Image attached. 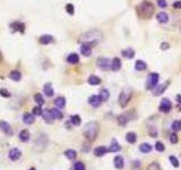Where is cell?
Segmentation results:
<instances>
[{
	"mask_svg": "<svg viewBox=\"0 0 181 170\" xmlns=\"http://www.w3.org/2000/svg\"><path fill=\"white\" fill-rule=\"evenodd\" d=\"M102 36H103V34L98 31V30H90V31L84 33L80 36L79 41L82 43L88 44V45H90L93 48V47H95L96 44H98L102 41Z\"/></svg>",
	"mask_w": 181,
	"mask_h": 170,
	"instance_id": "obj_1",
	"label": "cell"
},
{
	"mask_svg": "<svg viewBox=\"0 0 181 170\" xmlns=\"http://www.w3.org/2000/svg\"><path fill=\"white\" fill-rule=\"evenodd\" d=\"M136 12L138 17H140L142 19H149L154 14V6L152 2L144 0L136 7Z\"/></svg>",
	"mask_w": 181,
	"mask_h": 170,
	"instance_id": "obj_2",
	"label": "cell"
},
{
	"mask_svg": "<svg viewBox=\"0 0 181 170\" xmlns=\"http://www.w3.org/2000/svg\"><path fill=\"white\" fill-rule=\"evenodd\" d=\"M98 131H100L98 123L97 121H90L85 125L83 135L88 142H93V141L96 139L97 135H98Z\"/></svg>",
	"mask_w": 181,
	"mask_h": 170,
	"instance_id": "obj_3",
	"label": "cell"
},
{
	"mask_svg": "<svg viewBox=\"0 0 181 170\" xmlns=\"http://www.w3.org/2000/svg\"><path fill=\"white\" fill-rule=\"evenodd\" d=\"M159 80H160V75L157 73H151L146 80V85H145L146 90H154L159 84Z\"/></svg>",
	"mask_w": 181,
	"mask_h": 170,
	"instance_id": "obj_4",
	"label": "cell"
},
{
	"mask_svg": "<svg viewBox=\"0 0 181 170\" xmlns=\"http://www.w3.org/2000/svg\"><path fill=\"white\" fill-rule=\"evenodd\" d=\"M130 99H131V92L130 90H123L122 92L119 94L118 98V103L121 108H126L127 104L129 103Z\"/></svg>",
	"mask_w": 181,
	"mask_h": 170,
	"instance_id": "obj_5",
	"label": "cell"
},
{
	"mask_svg": "<svg viewBox=\"0 0 181 170\" xmlns=\"http://www.w3.org/2000/svg\"><path fill=\"white\" fill-rule=\"evenodd\" d=\"M111 61L112 60L105 58V57H100L96 60V66L101 70H109L111 69Z\"/></svg>",
	"mask_w": 181,
	"mask_h": 170,
	"instance_id": "obj_6",
	"label": "cell"
},
{
	"mask_svg": "<svg viewBox=\"0 0 181 170\" xmlns=\"http://www.w3.org/2000/svg\"><path fill=\"white\" fill-rule=\"evenodd\" d=\"M134 118H135V112H134V111L125 112V113H122V115L119 116V118H118V123H119V125L125 126V125H127L128 121L132 120Z\"/></svg>",
	"mask_w": 181,
	"mask_h": 170,
	"instance_id": "obj_7",
	"label": "cell"
},
{
	"mask_svg": "<svg viewBox=\"0 0 181 170\" xmlns=\"http://www.w3.org/2000/svg\"><path fill=\"white\" fill-rule=\"evenodd\" d=\"M159 109H160L161 112H165V113L170 112L171 109H172V103H171V101L169 100V99H167V98H165V99H162Z\"/></svg>",
	"mask_w": 181,
	"mask_h": 170,
	"instance_id": "obj_8",
	"label": "cell"
},
{
	"mask_svg": "<svg viewBox=\"0 0 181 170\" xmlns=\"http://www.w3.org/2000/svg\"><path fill=\"white\" fill-rule=\"evenodd\" d=\"M0 131H2L7 136H13L14 135V131L12 126L5 120H0Z\"/></svg>",
	"mask_w": 181,
	"mask_h": 170,
	"instance_id": "obj_9",
	"label": "cell"
},
{
	"mask_svg": "<svg viewBox=\"0 0 181 170\" xmlns=\"http://www.w3.org/2000/svg\"><path fill=\"white\" fill-rule=\"evenodd\" d=\"M8 157L12 161H18L20 158H22V151L17 147H14L12 150H9L8 153Z\"/></svg>",
	"mask_w": 181,
	"mask_h": 170,
	"instance_id": "obj_10",
	"label": "cell"
},
{
	"mask_svg": "<svg viewBox=\"0 0 181 170\" xmlns=\"http://www.w3.org/2000/svg\"><path fill=\"white\" fill-rule=\"evenodd\" d=\"M108 152H109V149H108V147H105V146H97V147H95V149H94L93 153H94V155H95V157L100 158V157H103V155H105Z\"/></svg>",
	"mask_w": 181,
	"mask_h": 170,
	"instance_id": "obj_11",
	"label": "cell"
},
{
	"mask_svg": "<svg viewBox=\"0 0 181 170\" xmlns=\"http://www.w3.org/2000/svg\"><path fill=\"white\" fill-rule=\"evenodd\" d=\"M101 99H100V96L98 95H90V98H88V103H90V106L93 108H97L100 104H101Z\"/></svg>",
	"mask_w": 181,
	"mask_h": 170,
	"instance_id": "obj_12",
	"label": "cell"
},
{
	"mask_svg": "<svg viewBox=\"0 0 181 170\" xmlns=\"http://www.w3.org/2000/svg\"><path fill=\"white\" fill-rule=\"evenodd\" d=\"M35 116L33 115V113H30V112H25L23 115V121H24V124L25 125H32L33 123H34V118Z\"/></svg>",
	"mask_w": 181,
	"mask_h": 170,
	"instance_id": "obj_13",
	"label": "cell"
},
{
	"mask_svg": "<svg viewBox=\"0 0 181 170\" xmlns=\"http://www.w3.org/2000/svg\"><path fill=\"white\" fill-rule=\"evenodd\" d=\"M43 92H44V94L46 95L48 98H52V96H53L54 91H53V88H52L51 83H46V84H44V86H43Z\"/></svg>",
	"mask_w": 181,
	"mask_h": 170,
	"instance_id": "obj_14",
	"label": "cell"
},
{
	"mask_svg": "<svg viewBox=\"0 0 181 170\" xmlns=\"http://www.w3.org/2000/svg\"><path fill=\"white\" fill-rule=\"evenodd\" d=\"M80 52L85 57H90L92 55V47L86 43H82L80 45Z\"/></svg>",
	"mask_w": 181,
	"mask_h": 170,
	"instance_id": "obj_15",
	"label": "cell"
},
{
	"mask_svg": "<svg viewBox=\"0 0 181 170\" xmlns=\"http://www.w3.org/2000/svg\"><path fill=\"white\" fill-rule=\"evenodd\" d=\"M54 40L52 38L51 35H49V34H44V35H42V36H40L39 39V42L41 44H43V45H48V44L52 43Z\"/></svg>",
	"mask_w": 181,
	"mask_h": 170,
	"instance_id": "obj_16",
	"label": "cell"
},
{
	"mask_svg": "<svg viewBox=\"0 0 181 170\" xmlns=\"http://www.w3.org/2000/svg\"><path fill=\"white\" fill-rule=\"evenodd\" d=\"M18 137H20V139L22 142L26 143V142H28L30 139H31V134H30V132H28L27 129H23V131H20V134H18Z\"/></svg>",
	"mask_w": 181,
	"mask_h": 170,
	"instance_id": "obj_17",
	"label": "cell"
},
{
	"mask_svg": "<svg viewBox=\"0 0 181 170\" xmlns=\"http://www.w3.org/2000/svg\"><path fill=\"white\" fill-rule=\"evenodd\" d=\"M120 68H121V60H120L118 57L113 58L112 61H111V70H113V72H118Z\"/></svg>",
	"mask_w": 181,
	"mask_h": 170,
	"instance_id": "obj_18",
	"label": "cell"
},
{
	"mask_svg": "<svg viewBox=\"0 0 181 170\" xmlns=\"http://www.w3.org/2000/svg\"><path fill=\"white\" fill-rule=\"evenodd\" d=\"M113 163H114V167L117 169H122L125 167V161H123V158L121 155H117L113 159Z\"/></svg>",
	"mask_w": 181,
	"mask_h": 170,
	"instance_id": "obj_19",
	"label": "cell"
},
{
	"mask_svg": "<svg viewBox=\"0 0 181 170\" xmlns=\"http://www.w3.org/2000/svg\"><path fill=\"white\" fill-rule=\"evenodd\" d=\"M170 85V81H168L167 83H164V84H162V85H159V86H156L155 88V92H154V95H161L164 93V91L168 88V86Z\"/></svg>",
	"mask_w": 181,
	"mask_h": 170,
	"instance_id": "obj_20",
	"label": "cell"
},
{
	"mask_svg": "<svg viewBox=\"0 0 181 170\" xmlns=\"http://www.w3.org/2000/svg\"><path fill=\"white\" fill-rule=\"evenodd\" d=\"M9 78L15 81V82H20V80H22V73H20V70H12L9 73Z\"/></svg>",
	"mask_w": 181,
	"mask_h": 170,
	"instance_id": "obj_21",
	"label": "cell"
},
{
	"mask_svg": "<svg viewBox=\"0 0 181 170\" xmlns=\"http://www.w3.org/2000/svg\"><path fill=\"white\" fill-rule=\"evenodd\" d=\"M156 18H157V22H159V23H161V24H165V23H168L169 16H168V14H167V13L161 12V13L157 14Z\"/></svg>",
	"mask_w": 181,
	"mask_h": 170,
	"instance_id": "obj_22",
	"label": "cell"
},
{
	"mask_svg": "<svg viewBox=\"0 0 181 170\" xmlns=\"http://www.w3.org/2000/svg\"><path fill=\"white\" fill-rule=\"evenodd\" d=\"M42 116H43V119H44V121H45V123H48V124H52V123L54 121V118H53L52 113L50 112V110H45L44 112L42 113Z\"/></svg>",
	"mask_w": 181,
	"mask_h": 170,
	"instance_id": "obj_23",
	"label": "cell"
},
{
	"mask_svg": "<svg viewBox=\"0 0 181 170\" xmlns=\"http://www.w3.org/2000/svg\"><path fill=\"white\" fill-rule=\"evenodd\" d=\"M67 61H68V63H71V65H76V63H79V56L77 53H70L69 56L67 57Z\"/></svg>",
	"mask_w": 181,
	"mask_h": 170,
	"instance_id": "obj_24",
	"label": "cell"
},
{
	"mask_svg": "<svg viewBox=\"0 0 181 170\" xmlns=\"http://www.w3.org/2000/svg\"><path fill=\"white\" fill-rule=\"evenodd\" d=\"M121 53H122L123 57H126V58H128V59H132V58L135 57V50H134L132 48H127V49H125V50L121 51Z\"/></svg>",
	"mask_w": 181,
	"mask_h": 170,
	"instance_id": "obj_25",
	"label": "cell"
},
{
	"mask_svg": "<svg viewBox=\"0 0 181 170\" xmlns=\"http://www.w3.org/2000/svg\"><path fill=\"white\" fill-rule=\"evenodd\" d=\"M98 96H100V99H101L102 102H105V101L109 100V98H110V92H109L106 88H102V90L100 91Z\"/></svg>",
	"mask_w": 181,
	"mask_h": 170,
	"instance_id": "obj_26",
	"label": "cell"
},
{
	"mask_svg": "<svg viewBox=\"0 0 181 170\" xmlns=\"http://www.w3.org/2000/svg\"><path fill=\"white\" fill-rule=\"evenodd\" d=\"M147 68V63H145L144 60H137L135 63V69L138 72H143Z\"/></svg>",
	"mask_w": 181,
	"mask_h": 170,
	"instance_id": "obj_27",
	"label": "cell"
},
{
	"mask_svg": "<svg viewBox=\"0 0 181 170\" xmlns=\"http://www.w3.org/2000/svg\"><path fill=\"white\" fill-rule=\"evenodd\" d=\"M65 157L68 159V160H75L76 157H77V152L72 149H68L65 151Z\"/></svg>",
	"mask_w": 181,
	"mask_h": 170,
	"instance_id": "obj_28",
	"label": "cell"
},
{
	"mask_svg": "<svg viewBox=\"0 0 181 170\" xmlns=\"http://www.w3.org/2000/svg\"><path fill=\"white\" fill-rule=\"evenodd\" d=\"M88 84L90 85H100L101 84V78L100 77H97L96 75H90V77H88Z\"/></svg>",
	"mask_w": 181,
	"mask_h": 170,
	"instance_id": "obj_29",
	"label": "cell"
},
{
	"mask_svg": "<svg viewBox=\"0 0 181 170\" xmlns=\"http://www.w3.org/2000/svg\"><path fill=\"white\" fill-rule=\"evenodd\" d=\"M126 141L130 143V144H134L136 143V141H137V135H136L134 132H130V133H127V135H126Z\"/></svg>",
	"mask_w": 181,
	"mask_h": 170,
	"instance_id": "obj_30",
	"label": "cell"
},
{
	"mask_svg": "<svg viewBox=\"0 0 181 170\" xmlns=\"http://www.w3.org/2000/svg\"><path fill=\"white\" fill-rule=\"evenodd\" d=\"M50 112L52 113V116H53L54 119L60 120L64 118V115H62V112H61L59 109H54V108H53V109H50Z\"/></svg>",
	"mask_w": 181,
	"mask_h": 170,
	"instance_id": "obj_31",
	"label": "cell"
},
{
	"mask_svg": "<svg viewBox=\"0 0 181 170\" xmlns=\"http://www.w3.org/2000/svg\"><path fill=\"white\" fill-rule=\"evenodd\" d=\"M152 145L148 144V143H143V144L139 145V151L143 152V153H149L152 151Z\"/></svg>",
	"mask_w": 181,
	"mask_h": 170,
	"instance_id": "obj_32",
	"label": "cell"
},
{
	"mask_svg": "<svg viewBox=\"0 0 181 170\" xmlns=\"http://www.w3.org/2000/svg\"><path fill=\"white\" fill-rule=\"evenodd\" d=\"M70 123L74 126H79L82 124V118L78 115H72L70 117Z\"/></svg>",
	"mask_w": 181,
	"mask_h": 170,
	"instance_id": "obj_33",
	"label": "cell"
},
{
	"mask_svg": "<svg viewBox=\"0 0 181 170\" xmlns=\"http://www.w3.org/2000/svg\"><path fill=\"white\" fill-rule=\"evenodd\" d=\"M54 104H56L58 108H60V109H62V108H65V106H66V99L64 96H59V98H57V99L54 100Z\"/></svg>",
	"mask_w": 181,
	"mask_h": 170,
	"instance_id": "obj_34",
	"label": "cell"
},
{
	"mask_svg": "<svg viewBox=\"0 0 181 170\" xmlns=\"http://www.w3.org/2000/svg\"><path fill=\"white\" fill-rule=\"evenodd\" d=\"M120 150H121V146L117 143L116 139H113L110 145V147H109V152H119Z\"/></svg>",
	"mask_w": 181,
	"mask_h": 170,
	"instance_id": "obj_35",
	"label": "cell"
},
{
	"mask_svg": "<svg viewBox=\"0 0 181 170\" xmlns=\"http://www.w3.org/2000/svg\"><path fill=\"white\" fill-rule=\"evenodd\" d=\"M171 129H172L174 133L181 131V120H174V121L171 124Z\"/></svg>",
	"mask_w": 181,
	"mask_h": 170,
	"instance_id": "obj_36",
	"label": "cell"
},
{
	"mask_svg": "<svg viewBox=\"0 0 181 170\" xmlns=\"http://www.w3.org/2000/svg\"><path fill=\"white\" fill-rule=\"evenodd\" d=\"M34 101L38 103V106H43L45 102L44 99H43V96H42V94H40V93L34 94Z\"/></svg>",
	"mask_w": 181,
	"mask_h": 170,
	"instance_id": "obj_37",
	"label": "cell"
},
{
	"mask_svg": "<svg viewBox=\"0 0 181 170\" xmlns=\"http://www.w3.org/2000/svg\"><path fill=\"white\" fill-rule=\"evenodd\" d=\"M169 160H170L171 164H172L174 168H178V167L180 166V163H179V160H178V159H177L174 155H171V157L169 158Z\"/></svg>",
	"mask_w": 181,
	"mask_h": 170,
	"instance_id": "obj_38",
	"label": "cell"
},
{
	"mask_svg": "<svg viewBox=\"0 0 181 170\" xmlns=\"http://www.w3.org/2000/svg\"><path fill=\"white\" fill-rule=\"evenodd\" d=\"M32 113H33V115H34V116H41V115L43 113V111H42V108H41V106H36V107L33 108Z\"/></svg>",
	"mask_w": 181,
	"mask_h": 170,
	"instance_id": "obj_39",
	"label": "cell"
},
{
	"mask_svg": "<svg viewBox=\"0 0 181 170\" xmlns=\"http://www.w3.org/2000/svg\"><path fill=\"white\" fill-rule=\"evenodd\" d=\"M74 170H86V168H85V164L83 162L78 161V162L74 163Z\"/></svg>",
	"mask_w": 181,
	"mask_h": 170,
	"instance_id": "obj_40",
	"label": "cell"
},
{
	"mask_svg": "<svg viewBox=\"0 0 181 170\" xmlns=\"http://www.w3.org/2000/svg\"><path fill=\"white\" fill-rule=\"evenodd\" d=\"M66 12L69 14V15H74V13H75V7H74V5L72 4H67L66 5Z\"/></svg>",
	"mask_w": 181,
	"mask_h": 170,
	"instance_id": "obj_41",
	"label": "cell"
},
{
	"mask_svg": "<svg viewBox=\"0 0 181 170\" xmlns=\"http://www.w3.org/2000/svg\"><path fill=\"white\" fill-rule=\"evenodd\" d=\"M155 150L156 151H159V152H163L164 150H165V145L163 144L162 142H156L155 143Z\"/></svg>",
	"mask_w": 181,
	"mask_h": 170,
	"instance_id": "obj_42",
	"label": "cell"
},
{
	"mask_svg": "<svg viewBox=\"0 0 181 170\" xmlns=\"http://www.w3.org/2000/svg\"><path fill=\"white\" fill-rule=\"evenodd\" d=\"M147 170H162V169L161 167H160V164L157 163V162H152L147 167Z\"/></svg>",
	"mask_w": 181,
	"mask_h": 170,
	"instance_id": "obj_43",
	"label": "cell"
},
{
	"mask_svg": "<svg viewBox=\"0 0 181 170\" xmlns=\"http://www.w3.org/2000/svg\"><path fill=\"white\" fill-rule=\"evenodd\" d=\"M0 95L4 96V98H10V92L6 90V88H0Z\"/></svg>",
	"mask_w": 181,
	"mask_h": 170,
	"instance_id": "obj_44",
	"label": "cell"
},
{
	"mask_svg": "<svg viewBox=\"0 0 181 170\" xmlns=\"http://www.w3.org/2000/svg\"><path fill=\"white\" fill-rule=\"evenodd\" d=\"M148 133H149V135H151V137H156V136H157V129H156V127H154V126H152L149 128Z\"/></svg>",
	"mask_w": 181,
	"mask_h": 170,
	"instance_id": "obj_45",
	"label": "cell"
},
{
	"mask_svg": "<svg viewBox=\"0 0 181 170\" xmlns=\"http://www.w3.org/2000/svg\"><path fill=\"white\" fill-rule=\"evenodd\" d=\"M178 141H179V139H178V135H177L175 133L171 134V136H170V142H171L172 144H177V143H178Z\"/></svg>",
	"mask_w": 181,
	"mask_h": 170,
	"instance_id": "obj_46",
	"label": "cell"
},
{
	"mask_svg": "<svg viewBox=\"0 0 181 170\" xmlns=\"http://www.w3.org/2000/svg\"><path fill=\"white\" fill-rule=\"evenodd\" d=\"M156 1H157V5L161 8H165V7L168 6V2L165 0H156Z\"/></svg>",
	"mask_w": 181,
	"mask_h": 170,
	"instance_id": "obj_47",
	"label": "cell"
},
{
	"mask_svg": "<svg viewBox=\"0 0 181 170\" xmlns=\"http://www.w3.org/2000/svg\"><path fill=\"white\" fill-rule=\"evenodd\" d=\"M169 48H170V44L168 42H162L161 43V49L162 50H168Z\"/></svg>",
	"mask_w": 181,
	"mask_h": 170,
	"instance_id": "obj_48",
	"label": "cell"
},
{
	"mask_svg": "<svg viewBox=\"0 0 181 170\" xmlns=\"http://www.w3.org/2000/svg\"><path fill=\"white\" fill-rule=\"evenodd\" d=\"M173 7L175 9H181V1H175L173 2Z\"/></svg>",
	"mask_w": 181,
	"mask_h": 170,
	"instance_id": "obj_49",
	"label": "cell"
},
{
	"mask_svg": "<svg viewBox=\"0 0 181 170\" xmlns=\"http://www.w3.org/2000/svg\"><path fill=\"white\" fill-rule=\"evenodd\" d=\"M86 146H83V152H88V150H90V145L88 144H85Z\"/></svg>",
	"mask_w": 181,
	"mask_h": 170,
	"instance_id": "obj_50",
	"label": "cell"
},
{
	"mask_svg": "<svg viewBox=\"0 0 181 170\" xmlns=\"http://www.w3.org/2000/svg\"><path fill=\"white\" fill-rule=\"evenodd\" d=\"M177 101H178L179 103H181V95H180V94L177 95Z\"/></svg>",
	"mask_w": 181,
	"mask_h": 170,
	"instance_id": "obj_51",
	"label": "cell"
},
{
	"mask_svg": "<svg viewBox=\"0 0 181 170\" xmlns=\"http://www.w3.org/2000/svg\"><path fill=\"white\" fill-rule=\"evenodd\" d=\"M28 170H36V169H35L34 167H32V168H30V169H28Z\"/></svg>",
	"mask_w": 181,
	"mask_h": 170,
	"instance_id": "obj_52",
	"label": "cell"
},
{
	"mask_svg": "<svg viewBox=\"0 0 181 170\" xmlns=\"http://www.w3.org/2000/svg\"><path fill=\"white\" fill-rule=\"evenodd\" d=\"M180 33H181V27H180Z\"/></svg>",
	"mask_w": 181,
	"mask_h": 170,
	"instance_id": "obj_53",
	"label": "cell"
},
{
	"mask_svg": "<svg viewBox=\"0 0 181 170\" xmlns=\"http://www.w3.org/2000/svg\"><path fill=\"white\" fill-rule=\"evenodd\" d=\"M180 110H181V109H180Z\"/></svg>",
	"mask_w": 181,
	"mask_h": 170,
	"instance_id": "obj_54",
	"label": "cell"
}]
</instances>
